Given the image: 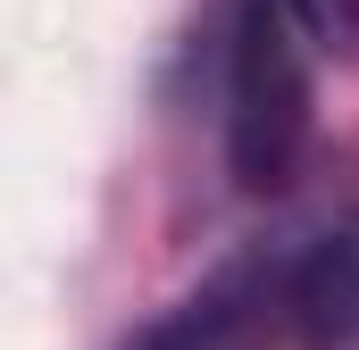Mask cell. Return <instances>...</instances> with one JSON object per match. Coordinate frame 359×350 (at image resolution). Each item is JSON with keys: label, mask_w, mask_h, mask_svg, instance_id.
I'll return each instance as SVG.
<instances>
[{"label": "cell", "mask_w": 359, "mask_h": 350, "mask_svg": "<svg viewBox=\"0 0 359 350\" xmlns=\"http://www.w3.org/2000/svg\"><path fill=\"white\" fill-rule=\"evenodd\" d=\"M292 350H359V217L292 242Z\"/></svg>", "instance_id": "obj_3"}, {"label": "cell", "mask_w": 359, "mask_h": 350, "mask_svg": "<svg viewBox=\"0 0 359 350\" xmlns=\"http://www.w3.org/2000/svg\"><path fill=\"white\" fill-rule=\"evenodd\" d=\"M292 242H259L192 284L168 317H151L126 350H276L292 342Z\"/></svg>", "instance_id": "obj_2"}, {"label": "cell", "mask_w": 359, "mask_h": 350, "mask_svg": "<svg viewBox=\"0 0 359 350\" xmlns=\"http://www.w3.org/2000/svg\"><path fill=\"white\" fill-rule=\"evenodd\" d=\"M284 17L309 34L318 59H351L359 50V0H284Z\"/></svg>", "instance_id": "obj_4"}, {"label": "cell", "mask_w": 359, "mask_h": 350, "mask_svg": "<svg viewBox=\"0 0 359 350\" xmlns=\"http://www.w3.org/2000/svg\"><path fill=\"white\" fill-rule=\"evenodd\" d=\"M309 150V34L284 0H234L226 34V167L243 192H284Z\"/></svg>", "instance_id": "obj_1"}]
</instances>
